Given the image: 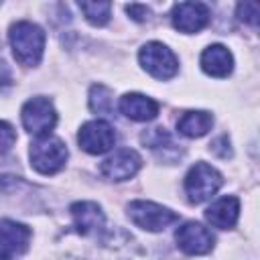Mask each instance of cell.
Listing matches in <instances>:
<instances>
[{
	"mask_svg": "<svg viewBox=\"0 0 260 260\" xmlns=\"http://www.w3.org/2000/svg\"><path fill=\"white\" fill-rule=\"evenodd\" d=\"M12 53L20 65L35 67L39 65L45 49V32L39 24L30 20H18L10 26L8 32Z\"/></svg>",
	"mask_w": 260,
	"mask_h": 260,
	"instance_id": "cell-1",
	"label": "cell"
},
{
	"mask_svg": "<svg viewBox=\"0 0 260 260\" xmlns=\"http://www.w3.org/2000/svg\"><path fill=\"white\" fill-rule=\"evenodd\" d=\"M67 162V146L57 136H41L30 144V165L41 175H55Z\"/></svg>",
	"mask_w": 260,
	"mask_h": 260,
	"instance_id": "cell-2",
	"label": "cell"
},
{
	"mask_svg": "<svg viewBox=\"0 0 260 260\" xmlns=\"http://www.w3.org/2000/svg\"><path fill=\"white\" fill-rule=\"evenodd\" d=\"M223 185V177L207 162H195L185 175V193L191 203H203L217 193Z\"/></svg>",
	"mask_w": 260,
	"mask_h": 260,
	"instance_id": "cell-3",
	"label": "cell"
},
{
	"mask_svg": "<svg viewBox=\"0 0 260 260\" xmlns=\"http://www.w3.org/2000/svg\"><path fill=\"white\" fill-rule=\"evenodd\" d=\"M20 118H22V126L26 128V132H30L37 138L49 136L51 130L57 124V112H55L51 100L49 98H43V95L30 98L22 106Z\"/></svg>",
	"mask_w": 260,
	"mask_h": 260,
	"instance_id": "cell-4",
	"label": "cell"
},
{
	"mask_svg": "<svg viewBox=\"0 0 260 260\" xmlns=\"http://www.w3.org/2000/svg\"><path fill=\"white\" fill-rule=\"evenodd\" d=\"M128 217L132 219L134 225L146 232H160L171 223L179 221V215L169 207H162L154 201H144V199H136L128 205Z\"/></svg>",
	"mask_w": 260,
	"mask_h": 260,
	"instance_id": "cell-5",
	"label": "cell"
},
{
	"mask_svg": "<svg viewBox=\"0 0 260 260\" xmlns=\"http://www.w3.org/2000/svg\"><path fill=\"white\" fill-rule=\"evenodd\" d=\"M138 59H140V65L156 79H171L179 71V61L175 53L158 41L146 43L140 49Z\"/></svg>",
	"mask_w": 260,
	"mask_h": 260,
	"instance_id": "cell-6",
	"label": "cell"
},
{
	"mask_svg": "<svg viewBox=\"0 0 260 260\" xmlns=\"http://www.w3.org/2000/svg\"><path fill=\"white\" fill-rule=\"evenodd\" d=\"M77 142L87 154H104L114 146L116 132L106 120H91L79 128Z\"/></svg>",
	"mask_w": 260,
	"mask_h": 260,
	"instance_id": "cell-7",
	"label": "cell"
},
{
	"mask_svg": "<svg viewBox=\"0 0 260 260\" xmlns=\"http://www.w3.org/2000/svg\"><path fill=\"white\" fill-rule=\"evenodd\" d=\"M209 8L203 2H179L173 6L171 12V20L173 26L181 32H199L201 28L207 26L209 22Z\"/></svg>",
	"mask_w": 260,
	"mask_h": 260,
	"instance_id": "cell-8",
	"label": "cell"
},
{
	"mask_svg": "<svg viewBox=\"0 0 260 260\" xmlns=\"http://www.w3.org/2000/svg\"><path fill=\"white\" fill-rule=\"evenodd\" d=\"M142 167V158L132 148H118L114 154H110L102 165L100 173L110 181H126L138 173Z\"/></svg>",
	"mask_w": 260,
	"mask_h": 260,
	"instance_id": "cell-9",
	"label": "cell"
},
{
	"mask_svg": "<svg viewBox=\"0 0 260 260\" xmlns=\"http://www.w3.org/2000/svg\"><path fill=\"white\" fill-rule=\"evenodd\" d=\"M175 240H177L179 248H181L185 254H189V256H201V254L211 252L213 242H215L213 234H211L205 225H201V223H197V221H187V223H183V225L177 230Z\"/></svg>",
	"mask_w": 260,
	"mask_h": 260,
	"instance_id": "cell-10",
	"label": "cell"
},
{
	"mask_svg": "<svg viewBox=\"0 0 260 260\" xmlns=\"http://www.w3.org/2000/svg\"><path fill=\"white\" fill-rule=\"evenodd\" d=\"M30 244V228L14 219H0V250L6 254H22Z\"/></svg>",
	"mask_w": 260,
	"mask_h": 260,
	"instance_id": "cell-11",
	"label": "cell"
},
{
	"mask_svg": "<svg viewBox=\"0 0 260 260\" xmlns=\"http://www.w3.org/2000/svg\"><path fill=\"white\" fill-rule=\"evenodd\" d=\"M73 225L81 236H89L104 225V211L93 201H77L69 207Z\"/></svg>",
	"mask_w": 260,
	"mask_h": 260,
	"instance_id": "cell-12",
	"label": "cell"
},
{
	"mask_svg": "<svg viewBox=\"0 0 260 260\" xmlns=\"http://www.w3.org/2000/svg\"><path fill=\"white\" fill-rule=\"evenodd\" d=\"M240 215V201L234 195H225L219 197L217 201H213L207 209H205V219L219 230H230L236 225Z\"/></svg>",
	"mask_w": 260,
	"mask_h": 260,
	"instance_id": "cell-13",
	"label": "cell"
},
{
	"mask_svg": "<svg viewBox=\"0 0 260 260\" xmlns=\"http://www.w3.org/2000/svg\"><path fill=\"white\" fill-rule=\"evenodd\" d=\"M120 112L134 122H148L156 118L158 104L152 98L142 93H124L120 98Z\"/></svg>",
	"mask_w": 260,
	"mask_h": 260,
	"instance_id": "cell-14",
	"label": "cell"
},
{
	"mask_svg": "<svg viewBox=\"0 0 260 260\" xmlns=\"http://www.w3.org/2000/svg\"><path fill=\"white\" fill-rule=\"evenodd\" d=\"M201 69L213 77H228L234 69V57L223 45H209L201 53Z\"/></svg>",
	"mask_w": 260,
	"mask_h": 260,
	"instance_id": "cell-15",
	"label": "cell"
},
{
	"mask_svg": "<svg viewBox=\"0 0 260 260\" xmlns=\"http://www.w3.org/2000/svg\"><path fill=\"white\" fill-rule=\"evenodd\" d=\"M213 124V118L209 112H203V110H191V112H185L179 122H177V130L187 136V138H199L203 134L209 132Z\"/></svg>",
	"mask_w": 260,
	"mask_h": 260,
	"instance_id": "cell-16",
	"label": "cell"
},
{
	"mask_svg": "<svg viewBox=\"0 0 260 260\" xmlns=\"http://www.w3.org/2000/svg\"><path fill=\"white\" fill-rule=\"evenodd\" d=\"M89 108L98 114H112L114 112V98L112 89L98 83L89 89Z\"/></svg>",
	"mask_w": 260,
	"mask_h": 260,
	"instance_id": "cell-17",
	"label": "cell"
},
{
	"mask_svg": "<svg viewBox=\"0 0 260 260\" xmlns=\"http://www.w3.org/2000/svg\"><path fill=\"white\" fill-rule=\"evenodd\" d=\"M79 8L85 14V18L95 26H104L110 20V12H112L110 2H81Z\"/></svg>",
	"mask_w": 260,
	"mask_h": 260,
	"instance_id": "cell-18",
	"label": "cell"
},
{
	"mask_svg": "<svg viewBox=\"0 0 260 260\" xmlns=\"http://www.w3.org/2000/svg\"><path fill=\"white\" fill-rule=\"evenodd\" d=\"M258 16H260V8L256 2H244V4H238V18L242 22H248L252 26L258 24Z\"/></svg>",
	"mask_w": 260,
	"mask_h": 260,
	"instance_id": "cell-19",
	"label": "cell"
},
{
	"mask_svg": "<svg viewBox=\"0 0 260 260\" xmlns=\"http://www.w3.org/2000/svg\"><path fill=\"white\" fill-rule=\"evenodd\" d=\"M14 140H16L14 128H12L8 122L0 120V154L8 152V150L12 148V144H14Z\"/></svg>",
	"mask_w": 260,
	"mask_h": 260,
	"instance_id": "cell-20",
	"label": "cell"
},
{
	"mask_svg": "<svg viewBox=\"0 0 260 260\" xmlns=\"http://www.w3.org/2000/svg\"><path fill=\"white\" fill-rule=\"evenodd\" d=\"M126 10H128V14H130L134 20H138V22H142V20L148 18V8L142 6V4H128Z\"/></svg>",
	"mask_w": 260,
	"mask_h": 260,
	"instance_id": "cell-21",
	"label": "cell"
},
{
	"mask_svg": "<svg viewBox=\"0 0 260 260\" xmlns=\"http://www.w3.org/2000/svg\"><path fill=\"white\" fill-rule=\"evenodd\" d=\"M0 260H12V258H10V254H6V252L0 250Z\"/></svg>",
	"mask_w": 260,
	"mask_h": 260,
	"instance_id": "cell-22",
	"label": "cell"
}]
</instances>
